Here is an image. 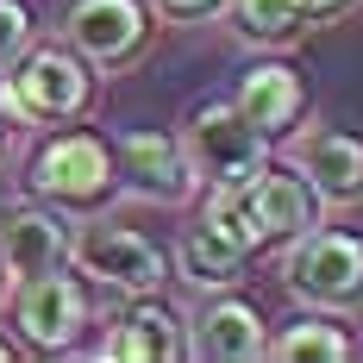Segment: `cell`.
<instances>
[{
	"label": "cell",
	"mask_w": 363,
	"mask_h": 363,
	"mask_svg": "<svg viewBox=\"0 0 363 363\" xmlns=\"http://www.w3.org/2000/svg\"><path fill=\"white\" fill-rule=\"evenodd\" d=\"M176 138H182V157H188L201 188H232V182L257 176L269 163V138L232 101H194Z\"/></svg>",
	"instance_id": "277c9868"
},
{
	"label": "cell",
	"mask_w": 363,
	"mask_h": 363,
	"mask_svg": "<svg viewBox=\"0 0 363 363\" xmlns=\"http://www.w3.org/2000/svg\"><path fill=\"white\" fill-rule=\"evenodd\" d=\"M69 263L94 282V289L125 294V301L157 294L163 282H169V257L157 251L145 232L107 225V219H88V225H75V232H69Z\"/></svg>",
	"instance_id": "5b68a950"
},
{
	"label": "cell",
	"mask_w": 363,
	"mask_h": 363,
	"mask_svg": "<svg viewBox=\"0 0 363 363\" xmlns=\"http://www.w3.org/2000/svg\"><path fill=\"white\" fill-rule=\"evenodd\" d=\"M232 107L276 145L282 132H294V119H301V107H307V82H301V69H289V63H257V69L238 75Z\"/></svg>",
	"instance_id": "5bb4252c"
},
{
	"label": "cell",
	"mask_w": 363,
	"mask_h": 363,
	"mask_svg": "<svg viewBox=\"0 0 363 363\" xmlns=\"http://www.w3.org/2000/svg\"><path fill=\"white\" fill-rule=\"evenodd\" d=\"M245 188H251V201H257V219H263L269 245H289V238H301L307 225L326 219L320 194L307 188L301 169H276V163H263L257 176H245Z\"/></svg>",
	"instance_id": "4fadbf2b"
},
{
	"label": "cell",
	"mask_w": 363,
	"mask_h": 363,
	"mask_svg": "<svg viewBox=\"0 0 363 363\" xmlns=\"http://www.w3.org/2000/svg\"><path fill=\"white\" fill-rule=\"evenodd\" d=\"M282 289L301 307H320V313H357L363 307V238L338 232L326 219L307 225L282 251Z\"/></svg>",
	"instance_id": "7a4b0ae2"
},
{
	"label": "cell",
	"mask_w": 363,
	"mask_h": 363,
	"mask_svg": "<svg viewBox=\"0 0 363 363\" xmlns=\"http://www.w3.org/2000/svg\"><path fill=\"white\" fill-rule=\"evenodd\" d=\"M94 101V69L69 44H26V57L0 75V113L13 125H69Z\"/></svg>",
	"instance_id": "6da1fadb"
},
{
	"label": "cell",
	"mask_w": 363,
	"mask_h": 363,
	"mask_svg": "<svg viewBox=\"0 0 363 363\" xmlns=\"http://www.w3.org/2000/svg\"><path fill=\"white\" fill-rule=\"evenodd\" d=\"M301 6H307V19L320 26V19H338V13H345L351 0H301Z\"/></svg>",
	"instance_id": "ffe728a7"
},
{
	"label": "cell",
	"mask_w": 363,
	"mask_h": 363,
	"mask_svg": "<svg viewBox=\"0 0 363 363\" xmlns=\"http://www.w3.org/2000/svg\"><path fill=\"white\" fill-rule=\"evenodd\" d=\"M26 44H32V13L19 0H0V75L26 57Z\"/></svg>",
	"instance_id": "ac0fdd59"
},
{
	"label": "cell",
	"mask_w": 363,
	"mask_h": 363,
	"mask_svg": "<svg viewBox=\"0 0 363 363\" xmlns=\"http://www.w3.org/2000/svg\"><path fill=\"white\" fill-rule=\"evenodd\" d=\"M0 363H6V345H0Z\"/></svg>",
	"instance_id": "44dd1931"
},
{
	"label": "cell",
	"mask_w": 363,
	"mask_h": 363,
	"mask_svg": "<svg viewBox=\"0 0 363 363\" xmlns=\"http://www.w3.org/2000/svg\"><path fill=\"white\" fill-rule=\"evenodd\" d=\"M13 326L32 351H75V338L88 332V289L50 269V276H26L13 282Z\"/></svg>",
	"instance_id": "52a82bcc"
},
{
	"label": "cell",
	"mask_w": 363,
	"mask_h": 363,
	"mask_svg": "<svg viewBox=\"0 0 363 363\" xmlns=\"http://www.w3.org/2000/svg\"><path fill=\"white\" fill-rule=\"evenodd\" d=\"M169 26H201V19H219L225 13V0H150Z\"/></svg>",
	"instance_id": "d6986e66"
},
{
	"label": "cell",
	"mask_w": 363,
	"mask_h": 363,
	"mask_svg": "<svg viewBox=\"0 0 363 363\" xmlns=\"http://www.w3.org/2000/svg\"><path fill=\"white\" fill-rule=\"evenodd\" d=\"M289 169L307 176L320 194V207H357L363 201V138L338 132V125H307V132H282Z\"/></svg>",
	"instance_id": "ba28073f"
},
{
	"label": "cell",
	"mask_w": 363,
	"mask_h": 363,
	"mask_svg": "<svg viewBox=\"0 0 363 363\" xmlns=\"http://www.w3.org/2000/svg\"><path fill=\"white\" fill-rule=\"evenodd\" d=\"M263 357H269V363H351V357H357V345L313 307L307 320H294V326H282L276 338H263Z\"/></svg>",
	"instance_id": "e0dca14e"
},
{
	"label": "cell",
	"mask_w": 363,
	"mask_h": 363,
	"mask_svg": "<svg viewBox=\"0 0 363 363\" xmlns=\"http://www.w3.org/2000/svg\"><path fill=\"white\" fill-rule=\"evenodd\" d=\"M69 263V219L44 201L26 207H6L0 213V269L6 282H26V276H50Z\"/></svg>",
	"instance_id": "8fae6325"
},
{
	"label": "cell",
	"mask_w": 363,
	"mask_h": 363,
	"mask_svg": "<svg viewBox=\"0 0 363 363\" xmlns=\"http://www.w3.org/2000/svg\"><path fill=\"white\" fill-rule=\"evenodd\" d=\"M113 163H119V182H125L138 201H157V207H188V201L201 194V182H194V169H188L176 132H119Z\"/></svg>",
	"instance_id": "30bf717a"
},
{
	"label": "cell",
	"mask_w": 363,
	"mask_h": 363,
	"mask_svg": "<svg viewBox=\"0 0 363 363\" xmlns=\"http://www.w3.org/2000/svg\"><path fill=\"white\" fill-rule=\"evenodd\" d=\"M225 19H232V38L251 50H294L313 26L301 0H225Z\"/></svg>",
	"instance_id": "2e32d148"
},
{
	"label": "cell",
	"mask_w": 363,
	"mask_h": 363,
	"mask_svg": "<svg viewBox=\"0 0 363 363\" xmlns=\"http://www.w3.org/2000/svg\"><path fill=\"white\" fill-rule=\"evenodd\" d=\"M101 357H113V363H176V357H188L182 313H169L157 294H138V301L113 320Z\"/></svg>",
	"instance_id": "7c38bea8"
},
{
	"label": "cell",
	"mask_w": 363,
	"mask_h": 363,
	"mask_svg": "<svg viewBox=\"0 0 363 363\" xmlns=\"http://www.w3.org/2000/svg\"><path fill=\"white\" fill-rule=\"evenodd\" d=\"M245 263H251V251H238L219 225H188L182 232V251H176V269H182V282H194L201 294H213V289H238L245 282Z\"/></svg>",
	"instance_id": "9a60e30c"
},
{
	"label": "cell",
	"mask_w": 363,
	"mask_h": 363,
	"mask_svg": "<svg viewBox=\"0 0 363 363\" xmlns=\"http://www.w3.org/2000/svg\"><path fill=\"white\" fill-rule=\"evenodd\" d=\"M113 188H119V163L94 132H57L26 163V194L57 213H94Z\"/></svg>",
	"instance_id": "3957f363"
},
{
	"label": "cell",
	"mask_w": 363,
	"mask_h": 363,
	"mask_svg": "<svg viewBox=\"0 0 363 363\" xmlns=\"http://www.w3.org/2000/svg\"><path fill=\"white\" fill-rule=\"evenodd\" d=\"M182 338H188L194 363H257L269 326H263V313L251 301H238L232 289H213V294H201V307L182 320Z\"/></svg>",
	"instance_id": "9c48e42d"
},
{
	"label": "cell",
	"mask_w": 363,
	"mask_h": 363,
	"mask_svg": "<svg viewBox=\"0 0 363 363\" xmlns=\"http://www.w3.org/2000/svg\"><path fill=\"white\" fill-rule=\"evenodd\" d=\"M63 44H69L88 69L113 75L150 44V6L145 0H69Z\"/></svg>",
	"instance_id": "8992f818"
},
{
	"label": "cell",
	"mask_w": 363,
	"mask_h": 363,
	"mask_svg": "<svg viewBox=\"0 0 363 363\" xmlns=\"http://www.w3.org/2000/svg\"><path fill=\"white\" fill-rule=\"evenodd\" d=\"M0 282H6V269H0Z\"/></svg>",
	"instance_id": "7402d4cb"
}]
</instances>
